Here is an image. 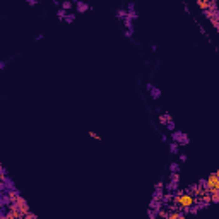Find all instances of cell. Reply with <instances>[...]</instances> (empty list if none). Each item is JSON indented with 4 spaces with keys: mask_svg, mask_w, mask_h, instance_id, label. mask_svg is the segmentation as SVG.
<instances>
[{
    "mask_svg": "<svg viewBox=\"0 0 219 219\" xmlns=\"http://www.w3.org/2000/svg\"><path fill=\"white\" fill-rule=\"evenodd\" d=\"M170 171H171V173H178V171H180V166H178V163H171V164H170Z\"/></svg>",
    "mask_w": 219,
    "mask_h": 219,
    "instance_id": "9",
    "label": "cell"
},
{
    "mask_svg": "<svg viewBox=\"0 0 219 219\" xmlns=\"http://www.w3.org/2000/svg\"><path fill=\"white\" fill-rule=\"evenodd\" d=\"M178 149H180V144H176V142H171L170 144V151L173 154H178Z\"/></svg>",
    "mask_w": 219,
    "mask_h": 219,
    "instance_id": "7",
    "label": "cell"
},
{
    "mask_svg": "<svg viewBox=\"0 0 219 219\" xmlns=\"http://www.w3.org/2000/svg\"><path fill=\"white\" fill-rule=\"evenodd\" d=\"M87 9H89V5H87V3H84V2H77V10H79V12H86Z\"/></svg>",
    "mask_w": 219,
    "mask_h": 219,
    "instance_id": "6",
    "label": "cell"
},
{
    "mask_svg": "<svg viewBox=\"0 0 219 219\" xmlns=\"http://www.w3.org/2000/svg\"><path fill=\"white\" fill-rule=\"evenodd\" d=\"M89 135H91V137H93V139H94V140H101V137H99V135H98V134H96V132H89Z\"/></svg>",
    "mask_w": 219,
    "mask_h": 219,
    "instance_id": "14",
    "label": "cell"
},
{
    "mask_svg": "<svg viewBox=\"0 0 219 219\" xmlns=\"http://www.w3.org/2000/svg\"><path fill=\"white\" fill-rule=\"evenodd\" d=\"M168 129H170V130H173V132H175V130H176V127H175V122H170V123H168Z\"/></svg>",
    "mask_w": 219,
    "mask_h": 219,
    "instance_id": "15",
    "label": "cell"
},
{
    "mask_svg": "<svg viewBox=\"0 0 219 219\" xmlns=\"http://www.w3.org/2000/svg\"><path fill=\"white\" fill-rule=\"evenodd\" d=\"M171 139H173V142H176V144H180V145H187L188 142V137H187V134H183V132H180V130H175L173 134H171Z\"/></svg>",
    "mask_w": 219,
    "mask_h": 219,
    "instance_id": "2",
    "label": "cell"
},
{
    "mask_svg": "<svg viewBox=\"0 0 219 219\" xmlns=\"http://www.w3.org/2000/svg\"><path fill=\"white\" fill-rule=\"evenodd\" d=\"M197 204V199L188 192H176L173 197V206L178 211H190L192 206Z\"/></svg>",
    "mask_w": 219,
    "mask_h": 219,
    "instance_id": "1",
    "label": "cell"
},
{
    "mask_svg": "<svg viewBox=\"0 0 219 219\" xmlns=\"http://www.w3.org/2000/svg\"><path fill=\"white\" fill-rule=\"evenodd\" d=\"M168 219H185V214H183V211L173 209L170 212V216H168Z\"/></svg>",
    "mask_w": 219,
    "mask_h": 219,
    "instance_id": "4",
    "label": "cell"
},
{
    "mask_svg": "<svg viewBox=\"0 0 219 219\" xmlns=\"http://www.w3.org/2000/svg\"><path fill=\"white\" fill-rule=\"evenodd\" d=\"M62 9H64V10H70L72 9V2H64V3H62Z\"/></svg>",
    "mask_w": 219,
    "mask_h": 219,
    "instance_id": "12",
    "label": "cell"
},
{
    "mask_svg": "<svg viewBox=\"0 0 219 219\" xmlns=\"http://www.w3.org/2000/svg\"><path fill=\"white\" fill-rule=\"evenodd\" d=\"M159 122H161L163 125H168V123H170V122H173V120H171V116L168 115V113H164V115L159 116Z\"/></svg>",
    "mask_w": 219,
    "mask_h": 219,
    "instance_id": "5",
    "label": "cell"
},
{
    "mask_svg": "<svg viewBox=\"0 0 219 219\" xmlns=\"http://www.w3.org/2000/svg\"><path fill=\"white\" fill-rule=\"evenodd\" d=\"M74 19H75V14H67V17H65V23H72Z\"/></svg>",
    "mask_w": 219,
    "mask_h": 219,
    "instance_id": "13",
    "label": "cell"
},
{
    "mask_svg": "<svg viewBox=\"0 0 219 219\" xmlns=\"http://www.w3.org/2000/svg\"><path fill=\"white\" fill-rule=\"evenodd\" d=\"M211 200H212V202H219V190L217 192H212V193H211Z\"/></svg>",
    "mask_w": 219,
    "mask_h": 219,
    "instance_id": "10",
    "label": "cell"
},
{
    "mask_svg": "<svg viewBox=\"0 0 219 219\" xmlns=\"http://www.w3.org/2000/svg\"><path fill=\"white\" fill-rule=\"evenodd\" d=\"M147 89L151 91L152 94H154V96H152V98H159V94H161V93H159V89H156L154 86H151V84H149V86H147Z\"/></svg>",
    "mask_w": 219,
    "mask_h": 219,
    "instance_id": "8",
    "label": "cell"
},
{
    "mask_svg": "<svg viewBox=\"0 0 219 219\" xmlns=\"http://www.w3.org/2000/svg\"><path fill=\"white\" fill-rule=\"evenodd\" d=\"M23 219H38V217H36V216H34V214H31V212H28V214H26V216H24Z\"/></svg>",
    "mask_w": 219,
    "mask_h": 219,
    "instance_id": "16",
    "label": "cell"
},
{
    "mask_svg": "<svg viewBox=\"0 0 219 219\" xmlns=\"http://www.w3.org/2000/svg\"><path fill=\"white\" fill-rule=\"evenodd\" d=\"M57 16H58V19H64V21H65V17H67V12H65L64 9H60V10L57 12Z\"/></svg>",
    "mask_w": 219,
    "mask_h": 219,
    "instance_id": "11",
    "label": "cell"
},
{
    "mask_svg": "<svg viewBox=\"0 0 219 219\" xmlns=\"http://www.w3.org/2000/svg\"><path fill=\"white\" fill-rule=\"evenodd\" d=\"M216 176H217V185H219V171H216Z\"/></svg>",
    "mask_w": 219,
    "mask_h": 219,
    "instance_id": "18",
    "label": "cell"
},
{
    "mask_svg": "<svg viewBox=\"0 0 219 219\" xmlns=\"http://www.w3.org/2000/svg\"><path fill=\"white\" fill-rule=\"evenodd\" d=\"M180 161H187V154H180Z\"/></svg>",
    "mask_w": 219,
    "mask_h": 219,
    "instance_id": "17",
    "label": "cell"
},
{
    "mask_svg": "<svg viewBox=\"0 0 219 219\" xmlns=\"http://www.w3.org/2000/svg\"><path fill=\"white\" fill-rule=\"evenodd\" d=\"M12 206H14V207H17V209H19L21 212L24 214V216H26V214L29 212V206H28V202H26V200H24L21 195H19V197H17V199L12 202Z\"/></svg>",
    "mask_w": 219,
    "mask_h": 219,
    "instance_id": "3",
    "label": "cell"
}]
</instances>
